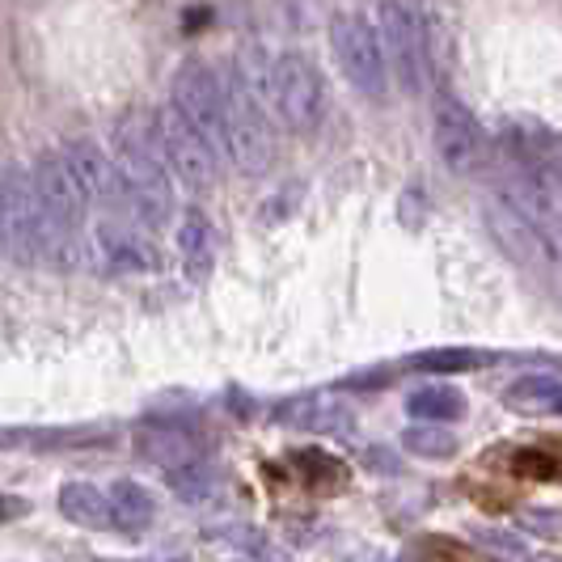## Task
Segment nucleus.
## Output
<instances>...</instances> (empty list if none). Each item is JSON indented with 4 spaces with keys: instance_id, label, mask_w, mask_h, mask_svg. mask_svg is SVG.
<instances>
[{
    "instance_id": "obj_1",
    "label": "nucleus",
    "mask_w": 562,
    "mask_h": 562,
    "mask_svg": "<svg viewBox=\"0 0 562 562\" xmlns=\"http://www.w3.org/2000/svg\"><path fill=\"white\" fill-rule=\"evenodd\" d=\"M111 161L123 178V216H132L148 233L166 228L173 216V178L153 132V114H127L114 123Z\"/></svg>"
},
{
    "instance_id": "obj_2",
    "label": "nucleus",
    "mask_w": 562,
    "mask_h": 562,
    "mask_svg": "<svg viewBox=\"0 0 562 562\" xmlns=\"http://www.w3.org/2000/svg\"><path fill=\"white\" fill-rule=\"evenodd\" d=\"M271 119H280L288 132L313 136L322 127V119L330 111V85L322 77V68L305 52H280L271 56L267 89H262Z\"/></svg>"
},
{
    "instance_id": "obj_3",
    "label": "nucleus",
    "mask_w": 562,
    "mask_h": 562,
    "mask_svg": "<svg viewBox=\"0 0 562 562\" xmlns=\"http://www.w3.org/2000/svg\"><path fill=\"white\" fill-rule=\"evenodd\" d=\"M225 123H228V161L241 173H262L276 161V132H271V106L254 89L237 64L225 72Z\"/></svg>"
},
{
    "instance_id": "obj_4",
    "label": "nucleus",
    "mask_w": 562,
    "mask_h": 562,
    "mask_svg": "<svg viewBox=\"0 0 562 562\" xmlns=\"http://www.w3.org/2000/svg\"><path fill=\"white\" fill-rule=\"evenodd\" d=\"M376 34L390 64V77L406 98H423L431 85V59H427V22L406 0H381L376 4Z\"/></svg>"
},
{
    "instance_id": "obj_5",
    "label": "nucleus",
    "mask_w": 562,
    "mask_h": 562,
    "mask_svg": "<svg viewBox=\"0 0 562 562\" xmlns=\"http://www.w3.org/2000/svg\"><path fill=\"white\" fill-rule=\"evenodd\" d=\"M0 254L13 267L43 262V203L26 166L0 169Z\"/></svg>"
},
{
    "instance_id": "obj_6",
    "label": "nucleus",
    "mask_w": 562,
    "mask_h": 562,
    "mask_svg": "<svg viewBox=\"0 0 562 562\" xmlns=\"http://www.w3.org/2000/svg\"><path fill=\"white\" fill-rule=\"evenodd\" d=\"M169 106L195 127L212 153L225 161L228 157V123H225V77L212 72L203 59H187L173 85H169Z\"/></svg>"
},
{
    "instance_id": "obj_7",
    "label": "nucleus",
    "mask_w": 562,
    "mask_h": 562,
    "mask_svg": "<svg viewBox=\"0 0 562 562\" xmlns=\"http://www.w3.org/2000/svg\"><path fill=\"white\" fill-rule=\"evenodd\" d=\"M330 52L351 89H360L372 102H381L390 93V64L381 52V34H376V22H368L364 13L330 18Z\"/></svg>"
},
{
    "instance_id": "obj_8",
    "label": "nucleus",
    "mask_w": 562,
    "mask_h": 562,
    "mask_svg": "<svg viewBox=\"0 0 562 562\" xmlns=\"http://www.w3.org/2000/svg\"><path fill=\"white\" fill-rule=\"evenodd\" d=\"M431 144H436V157L452 173H479L491 161V140H486L482 123L452 93H436V102H431Z\"/></svg>"
},
{
    "instance_id": "obj_9",
    "label": "nucleus",
    "mask_w": 562,
    "mask_h": 562,
    "mask_svg": "<svg viewBox=\"0 0 562 562\" xmlns=\"http://www.w3.org/2000/svg\"><path fill=\"white\" fill-rule=\"evenodd\" d=\"M153 132H157V144H161V157H166L169 178H178V182H182V187H191V191H207V187H216L221 157L212 153V144L203 140L195 127L173 111L169 102L153 111Z\"/></svg>"
},
{
    "instance_id": "obj_10",
    "label": "nucleus",
    "mask_w": 562,
    "mask_h": 562,
    "mask_svg": "<svg viewBox=\"0 0 562 562\" xmlns=\"http://www.w3.org/2000/svg\"><path fill=\"white\" fill-rule=\"evenodd\" d=\"M89 262L111 276H153L161 271V250L132 216H102L89 233Z\"/></svg>"
},
{
    "instance_id": "obj_11",
    "label": "nucleus",
    "mask_w": 562,
    "mask_h": 562,
    "mask_svg": "<svg viewBox=\"0 0 562 562\" xmlns=\"http://www.w3.org/2000/svg\"><path fill=\"white\" fill-rule=\"evenodd\" d=\"M68 173L77 178L81 195L89 207H98L102 216H123V178L114 169L111 153L93 140H68L59 148Z\"/></svg>"
},
{
    "instance_id": "obj_12",
    "label": "nucleus",
    "mask_w": 562,
    "mask_h": 562,
    "mask_svg": "<svg viewBox=\"0 0 562 562\" xmlns=\"http://www.w3.org/2000/svg\"><path fill=\"white\" fill-rule=\"evenodd\" d=\"M486 221L495 228V237L507 246L512 258H520L525 267H537V271H554L562 262V246L546 233V228H537L533 221H525L520 212H512L507 203L491 195L486 199Z\"/></svg>"
},
{
    "instance_id": "obj_13",
    "label": "nucleus",
    "mask_w": 562,
    "mask_h": 562,
    "mask_svg": "<svg viewBox=\"0 0 562 562\" xmlns=\"http://www.w3.org/2000/svg\"><path fill=\"white\" fill-rule=\"evenodd\" d=\"M178 258H182L187 280H207L216 267V225L199 207H191L178 221Z\"/></svg>"
},
{
    "instance_id": "obj_14",
    "label": "nucleus",
    "mask_w": 562,
    "mask_h": 562,
    "mask_svg": "<svg viewBox=\"0 0 562 562\" xmlns=\"http://www.w3.org/2000/svg\"><path fill=\"white\" fill-rule=\"evenodd\" d=\"M106 504H111V525L123 529V533H144L153 525V512H157L153 495L132 479L114 482L111 491H106Z\"/></svg>"
},
{
    "instance_id": "obj_15",
    "label": "nucleus",
    "mask_w": 562,
    "mask_h": 562,
    "mask_svg": "<svg viewBox=\"0 0 562 562\" xmlns=\"http://www.w3.org/2000/svg\"><path fill=\"white\" fill-rule=\"evenodd\" d=\"M59 512L81 529H106L111 525L106 491H98L93 482H64L59 486Z\"/></svg>"
},
{
    "instance_id": "obj_16",
    "label": "nucleus",
    "mask_w": 562,
    "mask_h": 562,
    "mask_svg": "<svg viewBox=\"0 0 562 562\" xmlns=\"http://www.w3.org/2000/svg\"><path fill=\"white\" fill-rule=\"evenodd\" d=\"M140 457L144 461H157L161 470H173L191 457H203V445H199L191 431L182 427H153L140 436Z\"/></svg>"
},
{
    "instance_id": "obj_17",
    "label": "nucleus",
    "mask_w": 562,
    "mask_h": 562,
    "mask_svg": "<svg viewBox=\"0 0 562 562\" xmlns=\"http://www.w3.org/2000/svg\"><path fill=\"white\" fill-rule=\"evenodd\" d=\"M504 402L525 415H562V381L554 376H520L507 385Z\"/></svg>"
},
{
    "instance_id": "obj_18",
    "label": "nucleus",
    "mask_w": 562,
    "mask_h": 562,
    "mask_svg": "<svg viewBox=\"0 0 562 562\" xmlns=\"http://www.w3.org/2000/svg\"><path fill=\"white\" fill-rule=\"evenodd\" d=\"M406 411L419 423H452L465 415V394L452 385H423L415 394H406Z\"/></svg>"
},
{
    "instance_id": "obj_19",
    "label": "nucleus",
    "mask_w": 562,
    "mask_h": 562,
    "mask_svg": "<svg viewBox=\"0 0 562 562\" xmlns=\"http://www.w3.org/2000/svg\"><path fill=\"white\" fill-rule=\"evenodd\" d=\"M166 486L182 504H203L216 495V465L207 457H191V461L166 470Z\"/></svg>"
},
{
    "instance_id": "obj_20",
    "label": "nucleus",
    "mask_w": 562,
    "mask_h": 562,
    "mask_svg": "<svg viewBox=\"0 0 562 562\" xmlns=\"http://www.w3.org/2000/svg\"><path fill=\"white\" fill-rule=\"evenodd\" d=\"M402 449L415 452V457H427V461H445V457L457 452V436H449L436 423H415V427L402 431Z\"/></svg>"
},
{
    "instance_id": "obj_21",
    "label": "nucleus",
    "mask_w": 562,
    "mask_h": 562,
    "mask_svg": "<svg viewBox=\"0 0 562 562\" xmlns=\"http://www.w3.org/2000/svg\"><path fill=\"white\" fill-rule=\"evenodd\" d=\"M411 364L427 368V372H474V368L482 364V356L470 351V347H436V351L415 356Z\"/></svg>"
},
{
    "instance_id": "obj_22",
    "label": "nucleus",
    "mask_w": 562,
    "mask_h": 562,
    "mask_svg": "<svg viewBox=\"0 0 562 562\" xmlns=\"http://www.w3.org/2000/svg\"><path fill=\"white\" fill-rule=\"evenodd\" d=\"M364 457L372 461V465H381L376 474H397V470H402V461H397V457L390 449H368Z\"/></svg>"
}]
</instances>
